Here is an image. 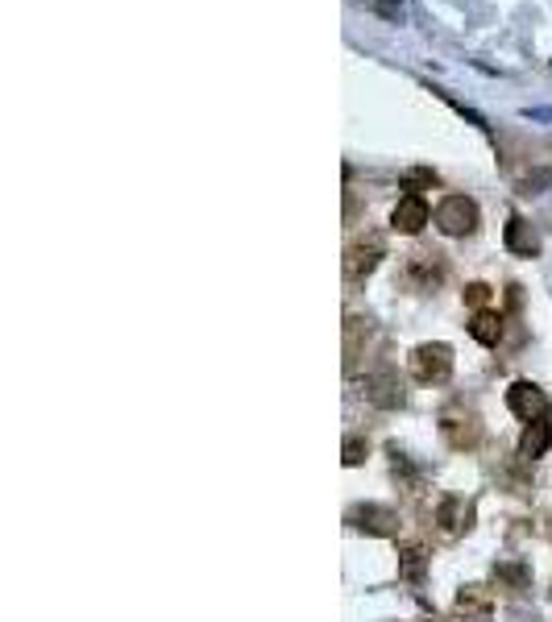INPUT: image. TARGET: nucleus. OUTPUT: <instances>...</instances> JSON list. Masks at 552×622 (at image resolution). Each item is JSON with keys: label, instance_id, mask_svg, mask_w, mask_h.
<instances>
[{"label": "nucleus", "instance_id": "obj_5", "mask_svg": "<svg viewBox=\"0 0 552 622\" xmlns=\"http://www.w3.org/2000/svg\"><path fill=\"white\" fill-rule=\"evenodd\" d=\"M428 216H432V212H428V204L420 200V195H407V200H399V208H395L391 220H395L399 233H420L424 224H428Z\"/></svg>", "mask_w": 552, "mask_h": 622}, {"label": "nucleus", "instance_id": "obj_1", "mask_svg": "<svg viewBox=\"0 0 552 622\" xmlns=\"http://www.w3.org/2000/svg\"><path fill=\"white\" fill-rule=\"evenodd\" d=\"M436 224H440V229H445L449 237L474 233V224H478V208H474V200H465V195H449V200L436 208Z\"/></svg>", "mask_w": 552, "mask_h": 622}, {"label": "nucleus", "instance_id": "obj_4", "mask_svg": "<svg viewBox=\"0 0 552 622\" xmlns=\"http://www.w3.org/2000/svg\"><path fill=\"white\" fill-rule=\"evenodd\" d=\"M366 399L374 403V407H403V386H399V378L395 374H370L366 378Z\"/></svg>", "mask_w": 552, "mask_h": 622}, {"label": "nucleus", "instance_id": "obj_8", "mask_svg": "<svg viewBox=\"0 0 552 622\" xmlns=\"http://www.w3.org/2000/svg\"><path fill=\"white\" fill-rule=\"evenodd\" d=\"M469 332H474V341H482V345H499L503 320L494 316V311H478V316H474V324H469Z\"/></svg>", "mask_w": 552, "mask_h": 622}, {"label": "nucleus", "instance_id": "obj_6", "mask_svg": "<svg viewBox=\"0 0 552 622\" xmlns=\"http://www.w3.org/2000/svg\"><path fill=\"white\" fill-rule=\"evenodd\" d=\"M548 444H552V428L540 419V423H528V432H523V440H519V452L523 457H544Z\"/></svg>", "mask_w": 552, "mask_h": 622}, {"label": "nucleus", "instance_id": "obj_10", "mask_svg": "<svg viewBox=\"0 0 552 622\" xmlns=\"http://www.w3.org/2000/svg\"><path fill=\"white\" fill-rule=\"evenodd\" d=\"M362 452H366L362 440H349V444H345V465H362Z\"/></svg>", "mask_w": 552, "mask_h": 622}, {"label": "nucleus", "instance_id": "obj_3", "mask_svg": "<svg viewBox=\"0 0 552 622\" xmlns=\"http://www.w3.org/2000/svg\"><path fill=\"white\" fill-rule=\"evenodd\" d=\"M453 370V353L449 345H420L416 349V378L420 382H440Z\"/></svg>", "mask_w": 552, "mask_h": 622}, {"label": "nucleus", "instance_id": "obj_9", "mask_svg": "<svg viewBox=\"0 0 552 622\" xmlns=\"http://www.w3.org/2000/svg\"><path fill=\"white\" fill-rule=\"evenodd\" d=\"M420 556H424L420 548H411V552H407V560H403V573H407V577H420V569H424V560H420Z\"/></svg>", "mask_w": 552, "mask_h": 622}, {"label": "nucleus", "instance_id": "obj_2", "mask_svg": "<svg viewBox=\"0 0 552 622\" xmlns=\"http://www.w3.org/2000/svg\"><path fill=\"white\" fill-rule=\"evenodd\" d=\"M507 403L519 419H528V423H540L548 415V394L536 386V382H515L511 394H507Z\"/></svg>", "mask_w": 552, "mask_h": 622}, {"label": "nucleus", "instance_id": "obj_7", "mask_svg": "<svg viewBox=\"0 0 552 622\" xmlns=\"http://www.w3.org/2000/svg\"><path fill=\"white\" fill-rule=\"evenodd\" d=\"M507 245L515 253H523V258H532V253H540V237L532 224H523V220H511V229H507Z\"/></svg>", "mask_w": 552, "mask_h": 622}]
</instances>
